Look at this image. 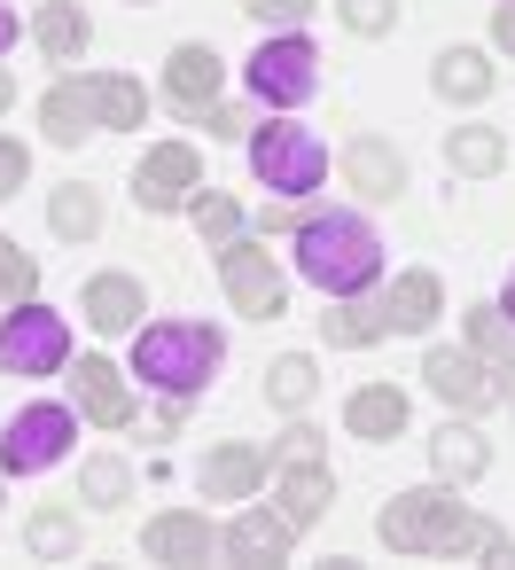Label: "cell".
<instances>
[{"label": "cell", "instance_id": "obj_1", "mask_svg": "<svg viewBox=\"0 0 515 570\" xmlns=\"http://www.w3.org/2000/svg\"><path fill=\"white\" fill-rule=\"evenodd\" d=\"M297 274L328 297H359L383 282V235L359 212H305L297 219Z\"/></svg>", "mask_w": 515, "mask_h": 570}, {"label": "cell", "instance_id": "obj_2", "mask_svg": "<svg viewBox=\"0 0 515 570\" xmlns=\"http://www.w3.org/2000/svg\"><path fill=\"white\" fill-rule=\"evenodd\" d=\"M219 360H227V336L204 328V321H157V328L133 336V375L157 383L165 399H196L219 375Z\"/></svg>", "mask_w": 515, "mask_h": 570}, {"label": "cell", "instance_id": "obj_3", "mask_svg": "<svg viewBox=\"0 0 515 570\" xmlns=\"http://www.w3.org/2000/svg\"><path fill=\"white\" fill-rule=\"evenodd\" d=\"M460 492L453 484H422V492H398L383 515H375V531H383V547L390 554H437L453 531H460Z\"/></svg>", "mask_w": 515, "mask_h": 570}, {"label": "cell", "instance_id": "obj_4", "mask_svg": "<svg viewBox=\"0 0 515 570\" xmlns=\"http://www.w3.org/2000/svg\"><path fill=\"white\" fill-rule=\"evenodd\" d=\"M250 173L274 196H313L328 180V149L313 141V126H258L250 134Z\"/></svg>", "mask_w": 515, "mask_h": 570}, {"label": "cell", "instance_id": "obj_5", "mask_svg": "<svg viewBox=\"0 0 515 570\" xmlns=\"http://www.w3.org/2000/svg\"><path fill=\"white\" fill-rule=\"evenodd\" d=\"M71 360V321L56 305H9V321H0V367L9 375H63Z\"/></svg>", "mask_w": 515, "mask_h": 570}, {"label": "cell", "instance_id": "obj_6", "mask_svg": "<svg viewBox=\"0 0 515 570\" xmlns=\"http://www.w3.org/2000/svg\"><path fill=\"white\" fill-rule=\"evenodd\" d=\"M71 438H79V414L71 406H56V399L17 406L9 430H0V469H9V476H40V469H56L71 453Z\"/></svg>", "mask_w": 515, "mask_h": 570}, {"label": "cell", "instance_id": "obj_7", "mask_svg": "<svg viewBox=\"0 0 515 570\" xmlns=\"http://www.w3.org/2000/svg\"><path fill=\"white\" fill-rule=\"evenodd\" d=\"M274 469H281V515H289L297 531L320 523V508L336 500V476H328L320 438H313V430H289V438L274 445Z\"/></svg>", "mask_w": 515, "mask_h": 570}, {"label": "cell", "instance_id": "obj_8", "mask_svg": "<svg viewBox=\"0 0 515 570\" xmlns=\"http://www.w3.org/2000/svg\"><path fill=\"white\" fill-rule=\"evenodd\" d=\"M313 87H320V48H313L305 32H281V40H266V48L250 56V95H258V102L297 110Z\"/></svg>", "mask_w": 515, "mask_h": 570}, {"label": "cell", "instance_id": "obj_9", "mask_svg": "<svg viewBox=\"0 0 515 570\" xmlns=\"http://www.w3.org/2000/svg\"><path fill=\"white\" fill-rule=\"evenodd\" d=\"M219 282H227L235 313H250V321H281V313H289V282H281V266H274L258 243H242V235L219 250Z\"/></svg>", "mask_w": 515, "mask_h": 570}, {"label": "cell", "instance_id": "obj_10", "mask_svg": "<svg viewBox=\"0 0 515 570\" xmlns=\"http://www.w3.org/2000/svg\"><path fill=\"white\" fill-rule=\"evenodd\" d=\"M196 188H204V157H196L188 141L149 149V157H141V173H133L141 212H188V204H196Z\"/></svg>", "mask_w": 515, "mask_h": 570}, {"label": "cell", "instance_id": "obj_11", "mask_svg": "<svg viewBox=\"0 0 515 570\" xmlns=\"http://www.w3.org/2000/svg\"><path fill=\"white\" fill-rule=\"evenodd\" d=\"M422 383H429L445 406H460V414H476V406H492V399H499V383H492L484 352H453V344H437V352L422 360Z\"/></svg>", "mask_w": 515, "mask_h": 570}, {"label": "cell", "instance_id": "obj_12", "mask_svg": "<svg viewBox=\"0 0 515 570\" xmlns=\"http://www.w3.org/2000/svg\"><path fill=\"white\" fill-rule=\"evenodd\" d=\"M227 547V531H211L196 508H172V515H157L149 531H141V554L149 562H211Z\"/></svg>", "mask_w": 515, "mask_h": 570}, {"label": "cell", "instance_id": "obj_13", "mask_svg": "<svg viewBox=\"0 0 515 570\" xmlns=\"http://www.w3.org/2000/svg\"><path fill=\"white\" fill-rule=\"evenodd\" d=\"M71 383H79V414H87V422H102V430H133V414H141V406H133L126 375H118L102 352H87Z\"/></svg>", "mask_w": 515, "mask_h": 570}, {"label": "cell", "instance_id": "obj_14", "mask_svg": "<svg viewBox=\"0 0 515 570\" xmlns=\"http://www.w3.org/2000/svg\"><path fill=\"white\" fill-rule=\"evenodd\" d=\"M266 469H274V453L266 445H211L204 453V500H250L258 484H266Z\"/></svg>", "mask_w": 515, "mask_h": 570}, {"label": "cell", "instance_id": "obj_15", "mask_svg": "<svg viewBox=\"0 0 515 570\" xmlns=\"http://www.w3.org/2000/svg\"><path fill=\"white\" fill-rule=\"evenodd\" d=\"M289 539H297V523H289L281 508H242V515L227 523V554H235V562H250V570L289 562Z\"/></svg>", "mask_w": 515, "mask_h": 570}, {"label": "cell", "instance_id": "obj_16", "mask_svg": "<svg viewBox=\"0 0 515 570\" xmlns=\"http://www.w3.org/2000/svg\"><path fill=\"white\" fill-rule=\"evenodd\" d=\"M79 313H87V328L126 336V328H141L149 297H141V282H133V274H95V282H87V297H79Z\"/></svg>", "mask_w": 515, "mask_h": 570}, {"label": "cell", "instance_id": "obj_17", "mask_svg": "<svg viewBox=\"0 0 515 570\" xmlns=\"http://www.w3.org/2000/svg\"><path fill=\"white\" fill-rule=\"evenodd\" d=\"M165 95L188 110V118H204L211 102H219V56L204 48V40H188V48H172V63H165Z\"/></svg>", "mask_w": 515, "mask_h": 570}, {"label": "cell", "instance_id": "obj_18", "mask_svg": "<svg viewBox=\"0 0 515 570\" xmlns=\"http://www.w3.org/2000/svg\"><path fill=\"white\" fill-rule=\"evenodd\" d=\"M344 180H351L359 196L390 204V196L406 188V157H398L390 141H375V134H367V141H351V149H344Z\"/></svg>", "mask_w": 515, "mask_h": 570}, {"label": "cell", "instance_id": "obj_19", "mask_svg": "<svg viewBox=\"0 0 515 570\" xmlns=\"http://www.w3.org/2000/svg\"><path fill=\"white\" fill-rule=\"evenodd\" d=\"M32 40H40V56H48V63H79V56H87V40H95V24H87L79 0H40Z\"/></svg>", "mask_w": 515, "mask_h": 570}, {"label": "cell", "instance_id": "obj_20", "mask_svg": "<svg viewBox=\"0 0 515 570\" xmlns=\"http://www.w3.org/2000/svg\"><path fill=\"white\" fill-rule=\"evenodd\" d=\"M429 469H437L445 484H476V476L492 469V445H484L468 422H445V430L429 438Z\"/></svg>", "mask_w": 515, "mask_h": 570}, {"label": "cell", "instance_id": "obj_21", "mask_svg": "<svg viewBox=\"0 0 515 570\" xmlns=\"http://www.w3.org/2000/svg\"><path fill=\"white\" fill-rule=\"evenodd\" d=\"M492 79H499V71H492V56H484V48H445V56H437V71H429V87H437L445 102H484V95H492Z\"/></svg>", "mask_w": 515, "mask_h": 570}, {"label": "cell", "instance_id": "obj_22", "mask_svg": "<svg viewBox=\"0 0 515 570\" xmlns=\"http://www.w3.org/2000/svg\"><path fill=\"white\" fill-rule=\"evenodd\" d=\"M40 126H48V141H56V149H79V141L102 126V118H95V102H87V79H79V87H71V79H63V87H48Z\"/></svg>", "mask_w": 515, "mask_h": 570}, {"label": "cell", "instance_id": "obj_23", "mask_svg": "<svg viewBox=\"0 0 515 570\" xmlns=\"http://www.w3.org/2000/svg\"><path fill=\"white\" fill-rule=\"evenodd\" d=\"M344 430H351V438H398V430H406V391H390V383L351 391V399H344Z\"/></svg>", "mask_w": 515, "mask_h": 570}, {"label": "cell", "instance_id": "obj_24", "mask_svg": "<svg viewBox=\"0 0 515 570\" xmlns=\"http://www.w3.org/2000/svg\"><path fill=\"white\" fill-rule=\"evenodd\" d=\"M445 165H453L460 180H492V173L507 165V134H499V126H453Z\"/></svg>", "mask_w": 515, "mask_h": 570}, {"label": "cell", "instance_id": "obj_25", "mask_svg": "<svg viewBox=\"0 0 515 570\" xmlns=\"http://www.w3.org/2000/svg\"><path fill=\"white\" fill-rule=\"evenodd\" d=\"M320 328H328V344L359 352V344L390 336V305L383 297H336V313H320Z\"/></svg>", "mask_w": 515, "mask_h": 570}, {"label": "cell", "instance_id": "obj_26", "mask_svg": "<svg viewBox=\"0 0 515 570\" xmlns=\"http://www.w3.org/2000/svg\"><path fill=\"white\" fill-rule=\"evenodd\" d=\"M87 102H95V118H102V126H118V134L149 126V95H141V79L102 71V79H87Z\"/></svg>", "mask_w": 515, "mask_h": 570}, {"label": "cell", "instance_id": "obj_27", "mask_svg": "<svg viewBox=\"0 0 515 570\" xmlns=\"http://www.w3.org/2000/svg\"><path fill=\"white\" fill-rule=\"evenodd\" d=\"M383 305H390V328H406V336H422V328L437 321V305H445V289H437V274H422V266H414V274H398V282H390V297H383Z\"/></svg>", "mask_w": 515, "mask_h": 570}, {"label": "cell", "instance_id": "obj_28", "mask_svg": "<svg viewBox=\"0 0 515 570\" xmlns=\"http://www.w3.org/2000/svg\"><path fill=\"white\" fill-rule=\"evenodd\" d=\"M313 391H320V375H313V360H305V352H281V360L266 367V399H274L281 414H305V406H313Z\"/></svg>", "mask_w": 515, "mask_h": 570}, {"label": "cell", "instance_id": "obj_29", "mask_svg": "<svg viewBox=\"0 0 515 570\" xmlns=\"http://www.w3.org/2000/svg\"><path fill=\"white\" fill-rule=\"evenodd\" d=\"M24 539H32L40 562H71V554H79V515H71V508H40V515L24 523Z\"/></svg>", "mask_w": 515, "mask_h": 570}, {"label": "cell", "instance_id": "obj_30", "mask_svg": "<svg viewBox=\"0 0 515 570\" xmlns=\"http://www.w3.org/2000/svg\"><path fill=\"white\" fill-rule=\"evenodd\" d=\"M437 554H445V562H515L507 531H499V523H468V515H460V531H453Z\"/></svg>", "mask_w": 515, "mask_h": 570}, {"label": "cell", "instance_id": "obj_31", "mask_svg": "<svg viewBox=\"0 0 515 570\" xmlns=\"http://www.w3.org/2000/svg\"><path fill=\"white\" fill-rule=\"evenodd\" d=\"M48 219H56V235H71V243H87L95 227H102V196L95 188H56V204H48Z\"/></svg>", "mask_w": 515, "mask_h": 570}, {"label": "cell", "instance_id": "obj_32", "mask_svg": "<svg viewBox=\"0 0 515 570\" xmlns=\"http://www.w3.org/2000/svg\"><path fill=\"white\" fill-rule=\"evenodd\" d=\"M188 212H196V235H204L211 250H227V243L242 235V204H235V196H219V188H196V204H188Z\"/></svg>", "mask_w": 515, "mask_h": 570}, {"label": "cell", "instance_id": "obj_33", "mask_svg": "<svg viewBox=\"0 0 515 570\" xmlns=\"http://www.w3.org/2000/svg\"><path fill=\"white\" fill-rule=\"evenodd\" d=\"M79 492H87V500H95V508H118V500H126V492H133V469H126V461H118V453H95V461H87V469H79Z\"/></svg>", "mask_w": 515, "mask_h": 570}, {"label": "cell", "instance_id": "obj_34", "mask_svg": "<svg viewBox=\"0 0 515 570\" xmlns=\"http://www.w3.org/2000/svg\"><path fill=\"white\" fill-rule=\"evenodd\" d=\"M40 289V266H32V250L17 243V235H0V305H24Z\"/></svg>", "mask_w": 515, "mask_h": 570}, {"label": "cell", "instance_id": "obj_35", "mask_svg": "<svg viewBox=\"0 0 515 570\" xmlns=\"http://www.w3.org/2000/svg\"><path fill=\"white\" fill-rule=\"evenodd\" d=\"M468 344H476L484 360H507V352H515V321H507L499 305H476V313H468Z\"/></svg>", "mask_w": 515, "mask_h": 570}, {"label": "cell", "instance_id": "obj_36", "mask_svg": "<svg viewBox=\"0 0 515 570\" xmlns=\"http://www.w3.org/2000/svg\"><path fill=\"white\" fill-rule=\"evenodd\" d=\"M336 17L359 40H383V32H398V0H336Z\"/></svg>", "mask_w": 515, "mask_h": 570}, {"label": "cell", "instance_id": "obj_37", "mask_svg": "<svg viewBox=\"0 0 515 570\" xmlns=\"http://www.w3.org/2000/svg\"><path fill=\"white\" fill-rule=\"evenodd\" d=\"M32 180V149L24 141H9V134H0V204H9L17 188Z\"/></svg>", "mask_w": 515, "mask_h": 570}, {"label": "cell", "instance_id": "obj_38", "mask_svg": "<svg viewBox=\"0 0 515 570\" xmlns=\"http://www.w3.org/2000/svg\"><path fill=\"white\" fill-rule=\"evenodd\" d=\"M242 9H250L258 24H289V32H297V24L320 9V0H242Z\"/></svg>", "mask_w": 515, "mask_h": 570}, {"label": "cell", "instance_id": "obj_39", "mask_svg": "<svg viewBox=\"0 0 515 570\" xmlns=\"http://www.w3.org/2000/svg\"><path fill=\"white\" fill-rule=\"evenodd\" d=\"M492 40L515 56V0H499V9H492Z\"/></svg>", "mask_w": 515, "mask_h": 570}, {"label": "cell", "instance_id": "obj_40", "mask_svg": "<svg viewBox=\"0 0 515 570\" xmlns=\"http://www.w3.org/2000/svg\"><path fill=\"white\" fill-rule=\"evenodd\" d=\"M204 126H211V134H242L250 118H242V110H219V102H211V110H204Z\"/></svg>", "mask_w": 515, "mask_h": 570}, {"label": "cell", "instance_id": "obj_41", "mask_svg": "<svg viewBox=\"0 0 515 570\" xmlns=\"http://www.w3.org/2000/svg\"><path fill=\"white\" fill-rule=\"evenodd\" d=\"M17 48V17H9V0H0V56Z\"/></svg>", "mask_w": 515, "mask_h": 570}, {"label": "cell", "instance_id": "obj_42", "mask_svg": "<svg viewBox=\"0 0 515 570\" xmlns=\"http://www.w3.org/2000/svg\"><path fill=\"white\" fill-rule=\"evenodd\" d=\"M499 399H507V406H515V352H507V360H499Z\"/></svg>", "mask_w": 515, "mask_h": 570}, {"label": "cell", "instance_id": "obj_43", "mask_svg": "<svg viewBox=\"0 0 515 570\" xmlns=\"http://www.w3.org/2000/svg\"><path fill=\"white\" fill-rule=\"evenodd\" d=\"M499 313H507V321H515V274H507V289H499Z\"/></svg>", "mask_w": 515, "mask_h": 570}, {"label": "cell", "instance_id": "obj_44", "mask_svg": "<svg viewBox=\"0 0 515 570\" xmlns=\"http://www.w3.org/2000/svg\"><path fill=\"white\" fill-rule=\"evenodd\" d=\"M0 102H9V79H0Z\"/></svg>", "mask_w": 515, "mask_h": 570}]
</instances>
